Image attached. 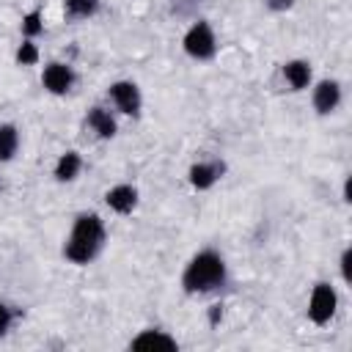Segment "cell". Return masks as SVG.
<instances>
[{
    "label": "cell",
    "mask_w": 352,
    "mask_h": 352,
    "mask_svg": "<svg viewBox=\"0 0 352 352\" xmlns=\"http://www.w3.org/2000/svg\"><path fill=\"white\" fill-rule=\"evenodd\" d=\"M104 242V226L99 214H80L74 220L72 236L66 239V258L74 264H88Z\"/></svg>",
    "instance_id": "cell-1"
},
{
    "label": "cell",
    "mask_w": 352,
    "mask_h": 352,
    "mask_svg": "<svg viewBox=\"0 0 352 352\" xmlns=\"http://www.w3.org/2000/svg\"><path fill=\"white\" fill-rule=\"evenodd\" d=\"M223 278H226L223 258L214 250H204V253H198L187 264V270L182 275V286L190 294H195V292H212V289H217L223 283Z\"/></svg>",
    "instance_id": "cell-2"
},
{
    "label": "cell",
    "mask_w": 352,
    "mask_h": 352,
    "mask_svg": "<svg viewBox=\"0 0 352 352\" xmlns=\"http://www.w3.org/2000/svg\"><path fill=\"white\" fill-rule=\"evenodd\" d=\"M336 305H338V297L333 292L330 283H316L314 292H311V300H308V316L311 322L316 324H327L336 314Z\"/></svg>",
    "instance_id": "cell-3"
},
{
    "label": "cell",
    "mask_w": 352,
    "mask_h": 352,
    "mask_svg": "<svg viewBox=\"0 0 352 352\" xmlns=\"http://www.w3.org/2000/svg\"><path fill=\"white\" fill-rule=\"evenodd\" d=\"M184 50L187 55L198 58V60H206L214 55V36H212V28L206 22H195L187 36H184Z\"/></svg>",
    "instance_id": "cell-4"
},
{
    "label": "cell",
    "mask_w": 352,
    "mask_h": 352,
    "mask_svg": "<svg viewBox=\"0 0 352 352\" xmlns=\"http://www.w3.org/2000/svg\"><path fill=\"white\" fill-rule=\"evenodd\" d=\"M110 96H113L116 107H118L121 113H126V116H135V113L140 110V91H138V85L129 82V80L113 82V85H110Z\"/></svg>",
    "instance_id": "cell-5"
},
{
    "label": "cell",
    "mask_w": 352,
    "mask_h": 352,
    "mask_svg": "<svg viewBox=\"0 0 352 352\" xmlns=\"http://www.w3.org/2000/svg\"><path fill=\"white\" fill-rule=\"evenodd\" d=\"M341 102V85L336 80H322L316 88H314V107L316 113H333Z\"/></svg>",
    "instance_id": "cell-6"
},
{
    "label": "cell",
    "mask_w": 352,
    "mask_h": 352,
    "mask_svg": "<svg viewBox=\"0 0 352 352\" xmlns=\"http://www.w3.org/2000/svg\"><path fill=\"white\" fill-rule=\"evenodd\" d=\"M104 201H107V206H110L113 212H118V214H129V212L138 206V190H135L132 184H118V187L107 190Z\"/></svg>",
    "instance_id": "cell-7"
},
{
    "label": "cell",
    "mask_w": 352,
    "mask_h": 352,
    "mask_svg": "<svg viewBox=\"0 0 352 352\" xmlns=\"http://www.w3.org/2000/svg\"><path fill=\"white\" fill-rule=\"evenodd\" d=\"M44 88L47 91H52V94H66L69 88H72V80H74V74H72V69L69 66H63V63H50L47 69H44Z\"/></svg>",
    "instance_id": "cell-8"
},
{
    "label": "cell",
    "mask_w": 352,
    "mask_h": 352,
    "mask_svg": "<svg viewBox=\"0 0 352 352\" xmlns=\"http://www.w3.org/2000/svg\"><path fill=\"white\" fill-rule=\"evenodd\" d=\"M132 349H176V338H170L162 330H143L132 341Z\"/></svg>",
    "instance_id": "cell-9"
},
{
    "label": "cell",
    "mask_w": 352,
    "mask_h": 352,
    "mask_svg": "<svg viewBox=\"0 0 352 352\" xmlns=\"http://www.w3.org/2000/svg\"><path fill=\"white\" fill-rule=\"evenodd\" d=\"M220 173H223V165H206V162H201V165H192L190 168V182H192L195 190H209L217 182Z\"/></svg>",
    "instance_id": "cell-10"
},
{
    "label": "cell",
    "mask_w": 352,
    "mask_h": 352,
    "mask_svg": "<svg viewBox=\"0 0 352 352\" xmlns=\"http://www.w3.org/2000/svg\"><path fill=\"white\" fill-rule=\"evenodd\" d=\"M283 77L289 80V85H292L294 91H300V88H305L308 80H311V66H308L305 60H289V63L283 66Z\"/></svg>",
    "instance_id": "cell-11"
},
{
    "label": "cell",
    "mask_w": 352,
    "mask_h": 352,
    "mask_svg": "<svg viewBox=\"0 0 352 352\" xmlns=\"http://www.w3.org/2000/svg\"><path fill=\"white\" fill-rule=\"evenodd\" d=\"M88 124H91L102 138H113V135H116V121H113V116H110L104 107H94V110L88 113Z\"/></svg>",
    "instance_id": "cell-12"
},
{
    "label": "cell",
    "mask_w": 352,
    "mask_h": 352,
    "mask_svg": "<svg viewBox=\"0 0 352 352\" xmlns=\"http://www.w3.org/2000/svg\"><path fill=\"white\" fill-rule=\"evenodd\" d=\"M77 173H80V154H77V151H66V154L58 160V165H55V176H58L60 182H72Z\"/></svg>",
    "instance_id": "cell-13"
},
{
    "label": "cell",
    "mask_w": 352,
    "mask_h": 352,
    "mask_svg": "<svg viewBox=\"0 0 352 352\" xmlns=\"http://www.w3.org/2000/svg\"><path fill=\"white\" fill-rule=\"evenodd\" d=\"M16 143H19V135L11 124H0V162H8L16 151Z\"/></svg>",
    "instance_id": "cell-14"
},
{
    "label": "cell",
    "mask_w": 352,
    "mask_h": 352,
    "mask_svg": "<svg viewBox=\"0 0 352 352\" xmlns=\"http://www.w3.org/2000/svg\"><path fill=\"white\" fill-rule=\"evenodd\" d=\"M96 0H66V14L69 16H91L96 11Z\"/></svg>",
    "instance_id": "cell-15"
},
{
    "label": "cell",
    "mask_w": 352,
    "mask_h": 352,
    "mask_svg": "<svg viewBox=\"0 0 352 352\" xmlns=\"http://www.w3.org/2000/svg\"><path fill=\"white\" fill-rule=\"evenodd\" d=\"M44 30V22H41V14L38 11H30L25 19H22V33L30 38V36H38Z\"/></svg>",
    "instance_id": "cell-16"
},
{
    "label": "cell",
    "mask_w": 352,
    "mask_h": 352,
    "mask_svg": "<svg viewBox=\"0 0 352 352\" xmlns=\"http://www.w3.org/2000/svg\"><path fill=\"white\" fill-rule=\"evenodd\" d=\"M16 60H19L22 66H33V63L38 60V50H36V44H33V41H22L19 50H16Z\"/></svg>",
    "instance_id": "cell-17"
},
{
    "label": "cell",
    "mask_w": 352,
    "mask_h": 352,
    "mask_svg": "<svg viewBox=\"0 0 352 352\" xmlns=\"http://www.w3.org/2000/svg\"><path fill=\"white\" fill-rule=\"evenodd\" d=\"M341 275H344L346 283L352 280V250H349V248L341 253Z\"/></svg>",
    "instance_id": "cell-18"
},
{
    "label": "cell",
    "mask_w": 352,
    "mask_h": 352,
    "mask_svg": "<svg viewBox=\"0 0 352 352\" xmlns=\"http://www.w3.org/2000/svg\"><path fill=\"white\" fill-rule=\"evenodd\" d=\"M8 324H11V308L8 305H0V336L8 330Z\"/></svg>",
    "instance_id": "cell-19"
},
{
    "label": "cell",
    "mask_w": 352,
    "mask_h": 352,
    "mask_svg": "<svg viewBox=\"0 0 352 352\" xmlns=\"http://www.w3.org/2000/svg\"><path fill=\"white\" fill-rule=\"evenodd\" d=\"M292 3H294V0H267V6H270L272 11H286V8H292Z\"/></svg>",
    "instance_id": "cell-20"
},
{
    "label": "cell",
    "mask_w": 352,
    "mask_h": 352,
    "mask_svg": "<svg viewBox=\"0 0 352 352\" xmlns=\"http://www.w3.org/2000/svg\"><path fill=\"white\" fill-rule=\"evenodd\" d=\"M220 316H223L220 305H212V311H209V319H212V324H217V322H220Z\"/></svg>",
    "instance_id": "cell-21"
}]
</instances>
